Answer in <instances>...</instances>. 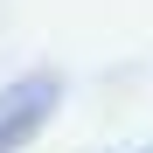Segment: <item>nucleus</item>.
<instances>
[{"mask_svg":"<svg viewBox=\"0 0 153 153\" xmlns=\"http://www.w3.org/2000/svg\"><path fill=\"white\" fill-rule=\"evenodd\" d=\"M56 97H63L56 76H21V84L0 91V153H21V146H28L42 125H49Z\"/></svg>","mask_w":153,"mask_h":153,"instance_id":"f257e3e1","label":"nucleus"}]
</instances>
